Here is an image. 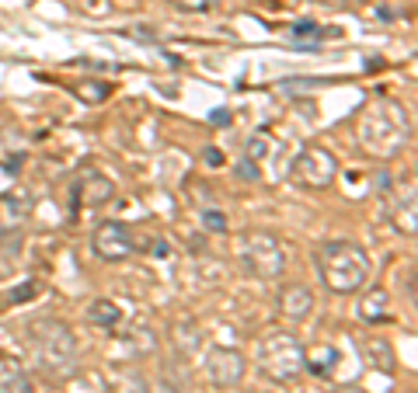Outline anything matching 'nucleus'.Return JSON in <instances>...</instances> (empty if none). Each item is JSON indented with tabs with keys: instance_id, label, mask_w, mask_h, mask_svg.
<instances>
[{
	"instance_id": "nucleus-19",
	"label": "nucleus",
	"mask_w": 418,
	"mask_h": 393,
	"mask_svg": "<svg viewBox=\"0 0 418 393\" xmlns=\"http://www.w3.org/2000/svg\"><path fill=\"white\" fill-rule=\"evenodd\" d=\"M202 230H206V233H231V219H227V212L217 209V206L202 209Z\"/></svg>"
},
{
	"instance_id": "nucleus-8",
	"label": "nucleus",
	"mask_w": 418,
	"mask_h": 393,
	"mask_svg": "<svg viewBox=\"0 0 418 393\" xmlns=\"http://www.w3.org/2000/svg\"><path fill=\"white\" fill-rule=\"evenodd\" d=\"M202 369H206V379L213 383V386H220V390H231V386H237L244 376H248V358L237 351V348H209L206 351V362H202Z\"/></svg>"
},
{
	"instance_id": "nucleus-24",
	"label": "nucleus",
	"mask_w": 418,
	"mask_h": 393,
	"mask_svg": "<svg viewBox=\"0 0 418 393\" xmlns=\"http://www.w3.org/2000/svg\"><path fill=\"white\" fill-rule=\"evenodd\" d=\"M234 174H237L241 181H258V178H262L258 164H255V160H248V157H244V160H241V164L234 167Z\"/></svg>"
},
{
	"instance_id": "nucleus-11",
	"label": "nucleus",
	"mask_w": 418,
	"mask_h": 393,
	"mask_svg": "<svg viewBox=\"0 0 418 393\" xmlns=\"http://www.w3.org/2000/svg\"><path fill=\"white\" fill-rule=\"evenodd\" d=\"M342 362V351L331 344V341H314V344H303V372L317 376V379H331L335 369Z\"/></svg>"
},
{
	"instance_id": "nucleus-3",
	"label": "nucleus",
	"mask_w": 418,
	"mask_h": 393,
	"mask_svg": "<svg viewBox=\"0 0 418 393\" xmlns=\"http://www.w3.org/2000/svg\"><path fill=\"white\" fill-rule=\"evenodd\" d=\"M28 348H32V358L35 365L53 376V379H63L74 372V362H77V337L70 331L67 320L60 317H39L28 324Z\"/></svg>"
},
{
	"instance_id": "nucleus-25",
	"label": "nucleus",
	"mask_w": 418,
	"mask_h": 393,
	"mask_svg": "<svg viewBox=\"0 0 418 393\" xmlns=\"http://www.w3.org/2000/svg\"><path fill=\"white\" fill-rule=\"evenodd\" d=\"M199 160H202L206 167H224V160H227V157H224V150H220V147H206V150L199 153Z\"/></svg>"
},
{
	"instance_id": "nucleus-2",
	"label": "nucleus",
	"mask_w": 418,
	"mask_h": 393,
	"mask_svg": "<svg viewBox=\"0 0 418 393\" xmlns=\"http://www.w3.org/2000/svg\"><path fill=\"white\" fill-rule=\"evenodd\" d=\"M314 265L321 282L335 292V296H352L359 289H366L369 282V254L356 244V240H324L314 251Z\"/></svg>"
},
{
	"instance_id": "nucleus-7",
	"label": "nucleus",
	"mask_w": 418,
	"mask_h": 393,
	"mask_svg": "<svg viewBox=\"0 0 418 393\" xmlns=\"http://www.w3.org/2000/svg\"><path fill=\"white\" fill-rule=\"evenodd\" d=\"M91 254L98 261H108V265L126 261L129 254H136V233H133V226L122 223V219L98 223L94 233H91Z\"/></svg>"
},
{
	"instance_id": "nucleus-15",
	"label": "nucleus",
	"mask_w": 418,
	"mask_h": 393,
	"mask_svg": "<svg viewBox=\"0 0 418 393\" xmlns=\"http://www.w3.org/2000/svg\"><path fill=\"white\" fill-rule=\"evenodd\" d=\"M359 317L366 320V324H383V320H390V296H387V289H369L366 296H362V303H359Z\"/></svg>"
},
{
	"instance_id": "nucleus-29",
	"label": "nucleus",
	"mask_w": 418,
	"mask_h": 393,
	"mask_svg": "<svg viewBox=\"0 0 418 393\" xmlns=\"http://www.w3.org/2000/svg\"><path fill=\"white\" fill-rule=\"evenodd\" d=\"M213 122H217V126H227V122H231V115H227V108H220V112L213 115Z\"/></svg>"
},
{
	"instance_id": "nucleus-22",
	"label": "nucleus",
	"mask_w": 418,
	"mask_h": 393,
	"mask_svg": "<svg viewBox=\"0 0 418 393\" xmlns=\"http://www.w3.org/2000/svg\"><path fill=\"white\" fill-rule=\"evenodd\" d=\"M217 0H171V8H178V11H185V15H202V11H209Z\"/></svg>"
},
{
	"instance_id": "nucleus-18",
	"label": "nucleus",
	"mask_w": 418,
	"mask_h": 393,
	"mask_svg": "<svg viewBox=\"0 0 418 393\" xmlns=\"http://www.w3.org/2000/svg\"><path fill=\"white\" fill-rule=\"evenodd\" d=\"M269 153H272V136H269L265 129L251 133V140L244 143V157H248V160H255V164H262Z\"/></svg>"
},
{
	"instance_id": "nucleus-13",
	"label": "nucleus",
	"mask_w": 418,
	"mask_h": 393,
	"mask_svg": "<svg viewBox=\"0 0 418 393\" xmlns=\"http://www.w3.org/2000/svg\"><path fill=\"white\" fill-rule=\"evenodd\" d=\"M390 223L397 233L404 237H415L418 233V199H415V188L408 185L404 192H394L390 199Z\"/></svg>"
},
{
	"instance_id": "nucleus-17",
	"label": "nucleus",
	"mask_w": 418,
	"mask_h": 393,
	"mask_svg": "<svg viewBox=\"0 0 418 393\" xmlns=\"http://www.w3.org/2000/svg\"><path fill=\"white\" fill-rule=\"evenodd\" d=\"M70 91H74L81 101L98 105V101H105V98L112 94V84H108V81H77V84H70Z\"/></svg>"
},
{
	"instance_id": "nucleus-23",
	"label": "nucleus",
	"mask_w": 418,
	"mask_h": 393,
	"mask_svg": "<svg viewBox=\"0 0 418 393\" xmlns=\"http://www.w3.org/2000/svg\"><path fill=\"white\" fill-rule=\"evenodd\" d=\"M293 39H324V32H321V25H314V22H300V25H293Z\"/></svg>"
},
{
	"instance_id": "nucleus-12",
	"label": "nucleus",
	"mask_w": 418,
	"mask_h": 393,
	"mask_svg": "<svg viewBox=\"0 0 418 393\" xmlns=\"http://www.w3.org/2000/svg\"><path fill=\"white\" fill-rule=\"evenodd\" d=\"M359 355H362V362H366L369 369H380L383 376H394V372H397V351H394V344H390L383 334L362 337V341H359Z\"/></svg>"
},
{
	"instance_id": "nucleus-20",
	"label": "nucleus",
	"mask_w": 418,
	"mask_h": 393,
	"mask_svg": "<svg viewBox=\"0 0 418 393\" xmlns=\"http://www.w3.org/2000/svg\"><path fill=\"white\" fill-rule=\"evenodd\" d=\"M74 8L84 11V15H91V18H108V15H112L108 0H74Z\"/></svg>"
},
{
	"instance_id": "nucleus-21",
	"label": "nucleus",
	"mask_w": 418,
	"mask_h": 393,
	"mask_svg": "<svg viewBox=\"0 0 418 393\" xmlns=\"http://www.w3.org/2000/svg\"><path fill=\"white\" fill-rule=\"evenodd\" d=\"M39 292V285L35 282H25L22 289H15V292H8V296H0V310H8L11 303H25V299H32Z\"/></svg>"
},
{
	"instance_id": "nucleus-4",
	"label": "nucleus",
	"mask_w": 418,
	"mask_h": 393,
	"mask_svg": "<svg viewBox=\"0 0 418 393\" xmlns=\"http://www.w3.org/2000/svg\"><path fill=\"white\" fill-rule=\"evenodd\" d=\"M255 362L265 379H272L279 386H293L303 376V341L293 331H272L258 341Z\"/></svg>"
},
{
	"instance_id": "nucleus-10",
	"label": "nucleus",
	"mask_w": 418,
	"mask_h": 393,
	"mask_svg": "<svg viewBox=\"0 0 418 393\" xmlns=\"http://www.w3.org/2000/svg\"><path fill=\"white\" fill-rule=\"evenodd\" d=\"M276 306H279V317L290 320V324H300L314 313V292L303 285V282H286L276 296Z\"/></svg>"
},
{
	"instance_id": "nucleus-5",
	"label": "nucleus",
	"mask_w": 418,
	"mask_h": 393,
	"mask_svg": "<svg viewBox=\"0 0 418 393\" xmlns=\"http://www.w3.org/2000/svg\"><path fill=\"white\" fill-rule=\"evenodd\" d=\"M237 258L262 282L283 278V271H286V251H283V240L272 230H258L255 226V230L237 233Z\"/></svg>"
},
{
	"instance_id": "nucleus-16",
	"label": "nucleus",
	"mask_w": 418,
	"mask_h": 393,
	"mask_svg": "<svg viewBox=\"0 0 418 393\" xmlns=\"http://www.w3.org/2000/svg\"><path fill=\"white\" fill-rule=\"evenodd\" d=\"M84 317H87V324H94V327H115V324L122 320V306H115L112 299H91L87 310H84Z\"/></svg>"
},
{
	"instance_id": "nucleus-28",
	"label": "nucleus",
	"mask_w": 418,
	"mask_h": 393,
	"mask_svg": "<svg viewBox=\"0 0 418 393\" xmlns=\"http://www.w3.org/2000/svg\"><path fill=\"white\" fill-rule=\"evenodd\" d=\"M335 393H369V390H362V386H356V383H345V386H338Z\"/></svg>"
},
{
	"instance_id": "nucleus-1",
	"label": "nucleus",
	"mask_w": 418,
	"mask_h": 393,
	"mask_svg": "<svg viewBox=\"0 0 418 393\" xmlns=\"http://www.w3.org/2000/svg\"><path fill=\"white\" fill-rule=\"evenodd\" d=\"M356 143L373 160H397L411 143V115L397 98L376 94L356 115Z\"/></svg>"
},
{
	"instance_id": "nucleus-26",
	"label": "nucleus",
	"mask_w": 418,
	"mask_h": 393,
	"mask_svg": "<svg viewBox=\"0 0 418 393\" xmlns=\"http://www.w3.org/2000/svg\"><path fill=\"white\" fill-rule=\"evenodd\" d=\"M314 4H324V8H335V11H345V8H352L356 0H314Z\"/></svg>"
},
{
	"instance_id": "nucleus-14",
	"label": "nucleus",
	"mask_w": 418,
	"mask_h": 393,
	"mask_svg": "<svg viewBox=\"0 0 418 393\" xmlns=\"http://www.w3.org/2000/svg\"><path fill=\"white\" fill-rule=\"evenodd\" d=\"M0 393H35V383L25 372V365H18L11 358L0 362Z\"/></svg>"
},
{
	"instance_id": "nucleus-6",
	"label": "nucleus",
	"mask_w": 418,
	"mask_h": 393,
	"mask_svg": "<svg viewBox=\"0 0 418 393\" xmlns=\"http://www.w3.org/2000/svg\"><path fill=\"white\" fill-rule=\"evenodd\" d=\"M286 181L296 185V188H307V192H324L338 181V157L321 143H307L290 160Z\"/></svg>"
},
{
	"instance_id": "nucleus-27",
	"label": "nucleus",
	"mask_w": 418,
	"mask_h": 393,
	"mask_svg": "<svg viewBox=\"0 0 418 393\" xmlns=\"http://www.w3.org/2000/svg\"><path fill=\"white\" fill-rule=\"evenodd\" d=\"M147 393H178V386H171V383L157 379V383H150V390H147Z\"/></svg>"
},
{
	"instance_id": "nucleus-9",
	"label": "nucleus",
	"mask_w": 418,
	"mask_h": 393,
	"mask_svg": "<svg viewBox=\"0 0 418 393\" xmlns=\"http://www.w3.org/2000/svg\"><path fill=\"white\" fill-rule=\"evenodd\" d=\"M115 199V181L105 178L101 171L94 167H84L74 181V202L84 206V209H98V206H108Z\"/></svg>"
}]
</instances>
